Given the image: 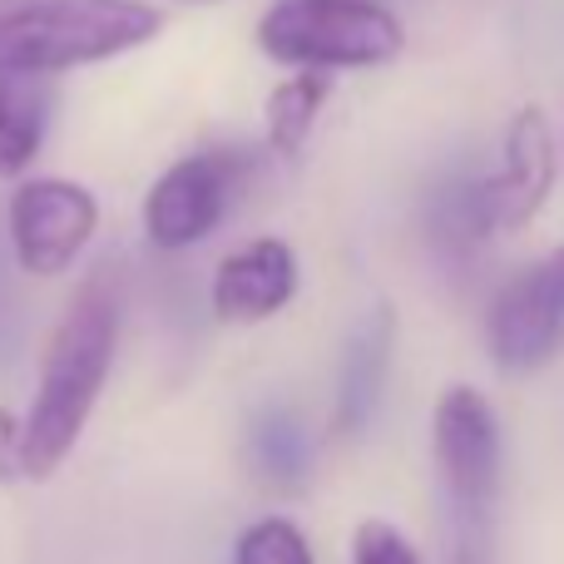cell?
Returning a JSON list of instances; mask_svg holds the SVG:
<instances>
[{
    "instance_id": "1",
    "label": "cell",
    "mask_w": 564,
    "mask_h": 564,
    "mask_svg": "<svg viewBox=\"0 0 564 564\" xmlns=\"http://www.w3.org/2000/svg\"><path fill=\"white\" fill-rule=\"evenodd\" d=\"M119 341V297L109 288V273L79 282L69 307L59 312L55 332L40 357V381L20 416V456H25V480H50L79 446L95 401L115 367Z\"/></svg>"
},
{
    "instance_id": "2",
    "label": "cell",
    "mask_w": 564,
    "mask_h": 564,
    "mask_svg": "<svg viewBox=\"0 0 564 564\" xmlns=\"http://www.w3.org/2000/svg\"><path fill=\"white\" fill-rule=\"evenodd\" d=\"M164 30L154 0H0V75L50 79L144 50Z\"/></svg>"
},
{
    "instance_id": "3",
    "label": "cell",
    "mask_w": 564,
    "mask_h": 564,
    "mask_svg": "<svg viewBox=\"0 0 564 564\" xmlns=\"http://www.w3.org/2000/svg\"><path fill=\"white\" fill-rule=\"evenodd\" d=\"M258 50L282 69H381L401 59L406 25L381 0H273L258 15Z\"/></svg>"
},
{
    "instance_id": "4",
    "label": "cell",
    "mask_w": 564,
    "mask_h": 564,
    "mask_svg": "<svg viewBox=\"0 0 564 564\" xmlns=\"http://www.w3.org/2000/svg\"><path fill=\"white\" fill-rule=\"evenodd\" d=\"M564 347V243L550 248L540 263L520 268L490 297L486 351L500 371H540Z\"/></svg>"
},
{
    "instance_id": "5",
    "label": "cell",
    "mask_w": 564,
    "mask_h": 564,
    "mask_svg": "<svg viewBox=\"0 0 564 564\" xmlns=\"http://www.w3.org/2000/svg\"><path fill=\"white\" fill-rule=\"evenodd\" d=\"M10 248L30 278H59L75 268L99 228V198L75 178H20L6 204Z\"/></svg>"
},
{
    "instance_id": "6",
    "label": "cell",
    "mask_w": 564,
    "mask_h": 564,
    "mask_svg": "<svg viewBox=\"0 0 564 564\" xmlns=\"http://www.w3.org/2000/svg\"><path fill=\"white\" fill-rule=\"evenodd\" d=\"M238 178H243V154H234V149H204V154L169 164L144 194L149 243L164 253H184V248L204 243L224 224Z\"/></svg>"
},
{
    "instance_id": "7",
    "label": "cell",
    "mask_w": 564,
    "mask_h": 564,
    "mask_svg": "<svg viewBox=\"0 0 564 564\" xmlns=\"http://www.w3.org/2000/svg\"><path fill=\"white\" fill-rule=\"evenodd\" d=\"M560 178V139L540 105L516 109L506 139H500V164L476 178V204L486 218V234L520 228L545 208L550 188Z\"/></svg>"
},
{
    "instance_id": "8",
    "label": "cell",
    "mask_w": 564,
    "mask_h": 564,
    "mask_svg": "<svg viewBox=\"0 0 564 564\" xmlns=\"http://www.w3.org/2000/svg\"><path fill=\"white\" fill-rule=\"evenodd\" d=\"M431 451L446 496L466 516H480L496 496L500 480V421L486 391L476 387H446L431 416Z\"/></svg>"
},
{
    "instance_id": "9",
    "label": "cell",
    "mask_w": 564,
    "mask_h": 564,
    "mask_svg": "<svg viewBox=\"0 0 564 564\" xmlns=\"http://www.w3.org/2000/svg\"><path fill=\"white\" fill-rule=\"evenodd\" d=\"M297 253L282 238H248L234 253L218 258L214 282H208V302L224 327H253L268 322L297 297Z\"/></svg>"
},
{
    "instance_id": "10",
    "label": "cell",
    "mask_w": 564,
    "mask_h": 564,
    "mask_svg": "<svg viewBox=\"0 0 564 564\" xmlns=\"http://www.w3.org/2000/svg\"><path fill=\"white\" fill-rule=\"evenodd\" d=\"M327 99H332L327 69H292L282 85H273V95H268V105H263L268 149H273L278 159H297L302 149H307Z\"/></svg>"
},
{
    "instance_id": "11",
    "label": "cell",
    "mask_w": 564,
    "mask_h": 564,
    "mask_svg": "<svg viewBox=\"0 0 564 564\" xmlns=\"http://www.w3.org/2000/svg\"><path fill=\"white\" fill-rule=\"evenodd\" d=\"M50 89L45 79L0 75V178H20L45 144Z\"/></svg>"
},
{
    "instance_id": "12",
    "label": "cell",
    "mask_w": 564,
    "mask_h": 564,
    "mask_svg": "<svg viewBox=\"0 0 564 564\" xmlns=\"http://www.w3.org/2000/svg\"><path fill=\"white\" fill-rule=\"evenodd\" d=\"M387 357H391V317L377 312L347 347V367H341V381H337V431H357L371 416V406L381 397Z\"/></svg>"
},
{
    "instance_id": "13",
    "label": "cell",
    "mask_w": 564,
    "mask_h": 564,
    "mask_svg": "<svg viewBox=\"0 0 564 564\" xmlns=\"http://www.w3.org/2000/svg\"><path fill=\"white\" fill-rule=\"evenodd\" d=\"M234 564H317L297 520L263 516L234 540Z\"/></svg>"
},
{
    "instance_id": "14",
    "label": "cell",
    "mask_w": 564,
    "mask_h": 564,
    "mask_svg": "<svg viewBox=\"0 0 564 564\" xmlns=\"http://www.w3.org/2000/svg\"><path fill=\"white\" fill-rule=\"evenodd\" d=\"M253 460L278 486L302 480L307 476V441H302V426L292 416H263L253 431Z\"/></svg>"
},
{
    "instance_id": "15",
    "label": "cell",
    "mask_w": 564,
    "mask_h": 564,
    "mask_svg": "<svg viewBox=\"0 0 564 564\" xmlns=\"http://www.w3.org/2000/svg\"><path fill=\"white\" fill-rule=\"evenodd\" d=\"M351 564H426L391 520H361L351 535Z\"/></svg>"
},
{
    "instance_id": "16",
    "label": "cell",
    "mask_w": 564,
    "mask_h": 564,
    "mask_svg": "<svg viewBox=\"0 0 564 564\" xmlns=\"http://www.w3.org/2000/svg\"><path fill=\"white\" fill-rule=\"evenodd\" d=\"M25 480V456H20V416L0 406V486Z\"/></svg>"
},
{
    "instance_id": "17",
    "label": "cell",
    "mask_w": 564,
    "mask_h": 564,
    "mask_svg": "<svg viewBox=\"0 0 564 564\" xmlns=\"http://www.w3.org/2000/svg\"><path fill=\"white\" fill-rule=\"evenodd\" d=\"M451 564H480L476 555H456V560H451Z\"/></svg>"
},
{
    "instance_id": "18",
    "label": "cell",
    "mask_w": 564,
    "mask_h": 564,
    "mask_svg": "<svg viewBox=\"0 0 564 564\" xmlns=\"http://www.w3.org/2000/svg\"><path fill=\"white\" fill-rule=\"evenodd\" d=\"M204 6H208V0H204Z\"/></svg>"
}]
</instances>
